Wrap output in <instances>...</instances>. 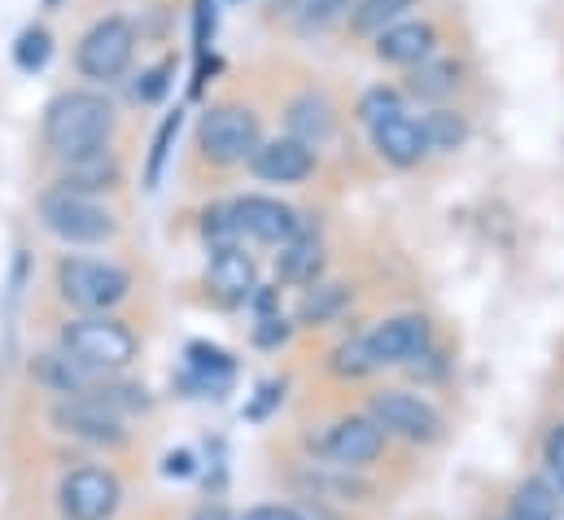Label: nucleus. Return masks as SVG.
Wrapping results in <instances>:
<instances>
[{
	"label": "nucleus",
	"instance_id": "nucleus-1",
	"mask_svg": "<svg viewBox=\"0 0 564 520\" xmlns=\"http://www.w3.org/2000/svg\"><path fill=\"white\" fill-rule=\"evenodd\" d=\"M115 136V106L106 93L66 88L44 106V140L57 158H79L106 149Z\"/></svg>",
	"mask_w": 564,
	"mask_h": 520
},
{
	"label": "nucleus",
	"instance_id": "nucleus-2",
	"mask_svg": "<svg viewBox=\"0 0 564 520\" xmlns=\"http://www.w3.org/2000/svg\"><path fill=\"white\" fill-rule=\"evenodd\" d=\"M57 350H62L79 372H88L93 381H101V377L128 372V368L137 364V355H141V342H137V333H132L123 319H115V315H75V319L62 328Z\"/></svg>",
	"mask_w": 564,
	"mask_h": 520
},
{
	"label": "nucleus",
	"instance_id": "nucleus-3",
	"mask_svg": "<svg viewBox=\"0 0 564 520\" xmlns=\"http://www.w3.org/2000/svg\"><path fill=\"white\" fill-rule=\"evenodd\" d=\"M57 293L79 315H110L128 293L132 275L106 259H62L57 262Z\"/></svg>",
	"mask_w": 564,
	"mask_h": 520
},
{
	"label": "nucleus",
	"instance_id": "nucleus-4",
	"mask_svg": "<svg viewBox=\"0 0 564 520\" xmlns=\"http://www.w3.org/2000/svg\"><path fill=\"white\" fill-rule=\"evenodd\" d=\"M263 144V128H259V115L246 110V106H210L197 123V149L206 162L215 166H237V162H250L254 149Z\"/></svg>",
	"mask_w": 564,
	"mask_h": 520
},
{
	"label": "nucleus",
	"instance_id": "nucleus-5",
	"mask_svg": "<svg viewBox=\"0 0 564 520\" xmlns=\"http://www.w3.org/2000/svg\"><path fill=\"white\" fill-rule=\"evenodd\" d=\"M40 224L66 246H101L115 237V215L101 202L70 188H48L40 197Z\"/></svg>",
	"mask_w": 564,
	"mask_h": 520
},
{
	"label": "nucleus",
	"instance_id": "nucleus-6",
	"mask_svg": "<svg viewBox=\"0 0 564 520\" xmlns=\"http://www.w3.org/2000/svg\"><path fill=\"white\" fill-rule=\"evenodd\" d=\"M132 57H137V26H132L128 18H119V13L93 22V26L84 31L79 48H75L79 75H84V79H97V84L119 79V75L132 66Z\"/></svg>",
	"mask_w": 564,
	"mask_h": 520
},
{
	"label": "nucleus",
	"instance_id": "nucleus-7",
	"mask_svg": "<svg viewBox=\"0 0 564 520\" xmlns=\"http://www.w3.org/2000/svg\"><path fill=\"white\" fill-rule=\"evenodd\" d=\"M119 508H123V481L101 464L70 468L57 481V512H62V520H115Z\"/></svg>",
	"mask_w": 564,
	"mask_h": 520
},
{
	"label": "nucleus",
	"instance_id": "nucleus-8",
	"mask_svg": "<svg viewBox=\"0 0 564 520\" xmlns=\"http://www.w3.org/2000/svg\"><path fill=\"white\" fill-rule=\"evenodd\" d=\"M368 415L377 420V429L386 437H403L412 446H433L442 437V411L429 398H421V393H408V390L372 393Z\"/></svg>",
	"mask_w": 564,
	"mask_h": 520
},
{
	"label": "nucleus",
	"instance_id": "nucleus-9",
	"mask_svg": "<svg viewBox=\"0 0 564 520\" xmlns=\"http://www.w3.org/2000/svg\"><path fill=\"white\" fill-rule=\"evenodd\" d=\"M315 451L337 468H368L386 451V433L372 415H341L319 433Z\"/></svg>",
	"mask_w": 564,
	"mask_h": 520
},
{
	"label": "nucleus",
	"instance_id": "nucleus-10",
	"mask_svg": "<svg viewBox=\"0 0 564 520\" xmlns=\"http://www.w3.org/2000/svg\"><path fill=\"white\" fill-rule=\"evenodd\" d=\"M53 429L75 437V442H88V446H123L128 442V429L119 415H110L106 407H97L93 398H62L53 411H48Z\"/></svg>",
	"mask_w": 564,
	"mask_h": 520
},
{
	"label": "nucleus",
	"instance_id": "nucleus-11",
	"mask_svg": "<svg viewBox=\"0 0 564 520\" xmlns=\"http://www.w3.org/2000/svg\"><path fill=\"white\" fill-rule=\"evenodd\" d=\"M232 224H237V237L246 241H263V246H284L302 232V219L293 206H284L276 197H241L228 206Z\"/></svg>",
	"mask_w": 564,
	"mask_h": 520
},
{
	"label": "nucleus",
	"instance_id": "nucleus-12",
	"mask_svg": "<svg viewBox=\"0 0 564 520\" xmlns=\"http://www.w3.org/2000/svg\"><path fill=\"white\" fill-rule=\"evenodd\" d=\"M429 319L424 315H394L386 324H377L368 333V350L377 359V368H390V364H412L429 355Z\"/></svg>",
	"mask_w": 564,
	"mask_h": 520
},
{
	"label": "nucleus",
	"instance_id": "nucleus-13",
	"mask_svg": "<svg viewBox=\"0 0 564 520\" xmlns=\"http://www.w3.org/2000/svg\"><path fill=\"white\" fill-rule=\"evenodd\" d=\"M237 381V364L228 350L210 346V342H188L184 350V372H180V386L193 393V398H224Z\"/></svg>",
	"mask_w": 564,
	"mask_h": 520
},
{
	"label": "nucleus",
	"instance_id": "nucleus-14",
	"mask_svg": "<svg viewBox=\"0 0 564 520\" xmlns=\"http://www.w3.org/2000/svg\"><path fill=\"white\" fill-rule=\"evenodd\" d=\"M250 171L263 180V184H302L311 171H315V149L297 144L293 136H276V140H263L250 158Z\"/></svg>",
	"mask_w": 564,
	"mask_h": 520
},
{
	"label": "nucleus",
	"instance_id": "nucleus-15",
	"mask_svg": "<svg viewBox=\"0 0 564 520\" xmlns=\"http://www.w3.org/2000/svg\"><path fill=\"white\" fill-rule=\"evenodd\" d=\"M210 293L224 302V306H246L259 289L254 280V262L241 246H228V250H210Z\"/></svg>",
	"mask_w": 564,
	"mask_h": 520
},
{
	"label": "nucleus",
	"instance_id": "nucleus-16",
	"mask_svg": "<svg viewBox=\"0 0 564 520\" xmlns=\"http://www.w3.org/2000/svg\"><path fill=\"white\" fill-rule=\"evenodd\" d=\"M433 44H437V31L429 22L403 18L377 35V57L390 66H421L424 57H433Z\"/></svg>",
	"mask_w": 564,
	"mask_h": 520
},
{
	"label": "nucleus",
	"instance_id": "nucleus-17",
	"mask_svg": "<svg viewBox=\"0 0 564 520\" xmlns=\"http://www.w3.org/2000/svg\"><path fill=\"white\" fill-rule=\"evenodd\" d=\"M297 486L324 503H364L372 495V486L359 481L355 468H337V464H306L297 473Z\"/></svg>",
	"mask_w": 564,
	"mask_h": 520
},
{
	"label": "nucleus",
	"instance_id": "nucleus-18",
	"mask_svg": "<svg viewBox=\"0 0 564 520\" xmlns=\"http://www.w3.org/2000/svg\"><path fill=\"white\" fill-rule=\"evenodd\" d=\"M119 184V158L110 149H93V153H79V158H66V175L57 188H70V193H106Z\"/></svg>",
	"mask_w": 564,
	"mask_h": 520
},
{
	"label": "nucleus",
	"instance_id": "nucleus-19",
	"mask_svg": "<svg viewBox=\"0 0 564 520\" xmlns=\"http://www.w3.org/2000/svg\"><path fill=\"white\" fill-rule=\"evenodd\" d=\"M372 144H377V153L390 162V166H416L424 153V136H421V123L416 119H408V115H399V119H386L381 128H372Z\"/></svg>",
	"mask_w": 564,
	"mask_h": 520
},
{
	"label": "nucleus",
	"instance_id": "nucleus-20",
	"mask_svg": "<svg viewBox=\"0 0 564 520\" xmlns=\"http://www.w3.org/2000/svg\"><path fill=\"white\" fill-rule=\"evenodd\" d=\"M284 123H289V136L297 144L315 149V144H324L333 136V106H328L324 93H302V97H293Z\"/></svg>",
	"mask_w": 564,
	"mask_h": 520
},
{
	"label": "nucleus",
	"instance_id": "nucleus-21",
	"mask_svg": "<svg viewBox=\"0 0 564 520\" xmlns=\"http://www.w3.org/2000/svg\"><path fill=\"white\" fill-rule=\"evenodd\" d=\"M276 271L284 284H315V275L324 271V246L311 232H297L293 241H284L276 254Z\"/></svg>",
	"mask_w": 564,
	"mask_h": 520
},
{
	"label": "nucleus",
	"instance_id": "nucleus-22",
	"mask_svg": "<svg viewBox=\"0 0 564 520\" xmlns=\"http://www.w3.org/2000/svg\"><path fill=\"white\" fill-rule=\"evenodd\" d=\"M459 84V66L446 62V57H424L421 66H412V79H408V93L421 97V101H442L446 93H455Z\"/></svg>",
	"mask_w": 564,
	"mask_h": 520
},
{
	"label": "nucleus",
	"instance_id": "nucleus-23",
	"mask_svg": "<svg viewBox=\"0 0 564 520\" xmlns=\"http://www.w3.org/2000/svg\"><path fill=\"white\" fill-rule=\"evenodd\" d=\"M421 136H424V149L455 153V149H464V140H468V119L455 115V110H433V115L421 119Z\"/></svg>",
	"mask_w": 564,
	"mask_h": 520
},
{
	"label": "nucleus",
	"instance_id": "nucleus-24",
	"mask_svg": "<svg viewBox=\"0 0 564 520\" xmlns=\"http://www.w3.org/2000/svg\"><path fill=\"white\" fill-rule=\"evenodd\" d=\"M512 512H525V517H539V520H561V490L547 477H530V481L517 486Z\"/></svg>",
	"mask_w": 564,
	"mask_h": 520
},
{
	"label": "nucleus",
	"instance_id": "nucleus-25",
	"mask_svg": "<svg viewBox=\"0 0 564 520\" xmlns=\"http://www.w3.org/2000/svg\"><path fill=\"white\" fill-rule=\"evenodd\" d=\"M408 9H416V0H359L355 13H350V26L359 35H381L386 26L403 22Z\"/></svg>",
	"mask_w": 564,
	"mask_h": 520
},
{
	"label": "nucleus",
	"instance_id": "nucleus-26",
	"mask_svg": "<svg viewBox=\"0 0 564 520\" xmlns=\"http://www.w3.org/2000/svg\"><path fill=\"white\" fill-rule=\"evenodd\" d=\"M328 368H333V377H341V381H364V377H372V372H377V359H372V350H368V337L341 342V346L328 355Z\"/></svg>",
	"mask_w": 564,
	"mask_h": 520
},
{
	"label": "nucleus",
	"instance_id": "nucleus-27",
	"mask_svg": "<svg viewBox=\"0 0 564 520\" xmlns=\"http://www.w3.org/2000/svg\"><path fill=\"white\" fill-rule=\"evenodd\" d=\"M48 57H53V35H48V26H26V31L13 40V66H18L22 75L44 71Z\"/></svg>",
	"mask_w": 564,
	"mask_h": 520
},
{
	"label": "nucleus",
	"instance_id": "nucleus-28",
	"mask_svg": "<svg viewBox=\"0 0 564 520\" xmlns=\"http://www.w3.org/2000/svg\"><path fill=\"white\" fill-rule=\"evenodd\" d=\"M346 302H350V293H346L341 284H311L306 297H302L297 319H302V324H328Z\"/></svg>",
	"mask_w": 564,
	"mask_h": 520
},
{
	"label": "nucleus",
	"instance_id": "nucleus-29",
	"mask_svg": "<svg viewBox=\"0 0 564 520\" xmlns=\"http://www.w3.org/2000/svg\"><path fill=\"white\" fill-rule=\"evenodd\" d=\"M403 115V97L394 93V88H368L364 97H359V123L372 131L381 128L386 119H399Z\"/></svg>",
	"mask_w": 564,
	"mask_h": 520
},
{
	"label": "nucleus",
	"instance_id": "nucleus-30",
	"mask_svg": "<svg viewBox=\"0 0 564 520\" xmlns=\"http://www.w3.org/2000/svg\"><path fill=\"white\" fill-rule=\"evenodd\" d=\"M175 136H180V110L166 115V123H162L158 136H153V153H149V166H144V188H158V184H162V162H166Z\"/></svg>",
	"mask_w": 564,
	"mask_h": 520
},
{
	"label": "nucleus",
	"instance_id": "nucleus-31",
	"mask_svg": "<svg viewBox=\"0 0 564 520\" xmlns=\"http://www.w3.org/2000/svg\"><path fill=\"white\" fill-rule=\"evenodd\" d=\"M171 75H175V62H158V66H149L141 71V84H137V101H162L166 97V88H171Z\"/></svg>",
	"mask_w": 564,
	"mask_h": 520
},
{
	"label": "nucleus",
	"instance_id": "nucleus-32",
	"mask_svg": "<svg viewBox=\"0 0 564 520\" xmlns=\"http://www.w3.org/2000/svg\"><path fill=\"white\" fill-rule=\"evenodd\" d=\"M359 0H284L289 13L306 18V22H324V18H337L341 9H355Z\"/></svg>",
	"mask_w": 564,
	"mask_h": 520
},
{
	"label": "nucleus",
	"instance_id": "nucleus-33",
	"mask_svg": "<svg viewBox=\"0 0 564 520\" xmlns=\"http://www.w3.org/2000/svg\"><path fill=\"white\" fill-rule=\"evenodd\" d=\"M543 459H547V473L556 477V490L564 495V424H556L543 442Z\"/></svg>",
	"mask_w": 564,
	"mask_h": 520
},
{
	"label": "nucleus",
	"instance_id": "nucleus-34",
	"mask_svg": "<svg viewBox=\"0 0 564 520\" xmlns=\"http://www.w3.org/2000/svg\"><path fill=\"white\" fill-rule=\"evenodd\" d=\"M193 473H197L193 451H171V455L162 459V477H171V481H188Z\"/></svg>",
	"mask_w": 564,
	"mask_h": 520
},
{
	"label": "nucleus",
	"instance_id": "nucleus-35",
	"mask_svg": "<svg viewBox=\"0 0 564 520\" xmlns=\"http://www.w3.org/2000/svg\"><path fill=\"white\" fill-rule=\"evenodd\" d=\"M284 337H289V324H284L281 315H263L259 328H254V342L259 346H281Z\"/></svg>",
	"mask_w": 564,
	"mask_h": 520
},
{
	"label": "nucleus",
	"instance_id": "nucleus-36",
	"mask_svg": "<svg viewBox=\"0 0 564 520\" xmlns=\"http://www.w3.org/2000/svg\"><path fill=\"white\" fill-rule=\"evenodd\" d=\"M241 520H306L297 508H289V503H263V508H250Z\"/></svg>",
	"mask_w": 564,
	"mask_h": 520
},
{
	"label": "nucleus",
	"instance_id": "nucleus-37",
	"mask_svg": "<svg viewBox=\"0 0 564 520\" xmlns=\"http://www.w3.org/2000/svg\"><path fill=\"white\" fill-rule=\"evenodd\" d=\"M259 393H263V398H259V402H254V407L246 411L250 420H263V415H268V407H272V402H281V398H284V386H281V381H268V386H263Z\"/></svg>",
	"mask_w": 564,
	"mask_h": 520
},
{
	"label": "nucleus",
	"instance_id": "nucleus-38",
	"mask_svg": "<svg viewBox=\"0 0 564 520\" xmlns=\"http://www.w3.org/2000/svg\"><path fill=\"white\" fill-rule=\"evenodd\" d=\"M193 520H232V512H228L224 503H202V508L193 512Z\"/></svg>",
	"mask_w": 564,
	"mask_h": 520
},
{
	"label": "nucleus",
	"instance_id": "nucleus-39",
	"mask_svg": "<svg viewBox=\"0 0 564 520\" xmlns=\"http://www.w3.org/2000/svg\"><path fill=\"white\" fill-rule=\"evenodd\" d=\"M503 520H539V517H525V512H508Z\"/></svg>",
	"mask_w": 564,
	"mask_h": 520
}]
</instances>
